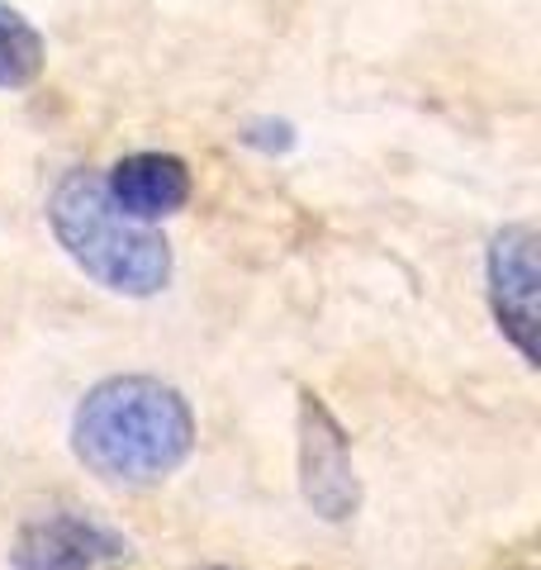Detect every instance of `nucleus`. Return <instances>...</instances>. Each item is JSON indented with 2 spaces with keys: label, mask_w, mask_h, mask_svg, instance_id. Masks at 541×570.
<instances>
[{
  "label": "nucleus",
  "mask_w": 541,
  "mask_h": 570,
  "mask_svg": "<svg viewBox=\"0 0 541 570\" xmlns=\"http://www.w3.org/2000/svg\"><path fill=\"white\" fill-rule=\"evenodd\" d=\"M200 423L171 381L124 371L86 390L71 409V452L110 485H161L195 452Z\"/></svg>",
  "instance_id": "obj_1"
},
{
  "label": "nucleus",
  "mask_w": 541,
  "mask_h": 570,
  "mask_svg": "<svg viewBox=\"0 0 541 570\" xmlns=\"http://www.w3.org/2000/svg\"><path fill=\"white\" fill-rule=\"evenodd\" d=\"M48 228L58 247L110 295L153 299L171 285V243L148 224H134L110 205L105 176L71 167L48 195Z\"/></svg>",
  "instance_id": "obj_2"
},
{
  "label": "nucleus",
  "mask_w": 541,
  "mask_h": 570,
  "mask_svg": "<svg viewBox=\"0 0 541 570\" xmlns=\"http://www.w3.org/2000/svg\"><path fill=\"white\" fill-rule=\"evenodd\" d=\"M295 456L299 494L323 523H347L361 513V475L352 461V438L314 390H299L295 409Z\"/></svg>",
  "instance_id": "obj_3"
},
{
  "label": "nucleus",
  "mask_w": 541,
  "mask_h": 570,
  "mask_svg": "<svg viewBox=\"0 0 541 570\" xmlns=\"http://www.w3.org/2000/svg\"><path fill=\"white\" fill-rule=\"evenodd\" d=\"M537 224L532 219H513L494 228L490 247H484V295H490V314L499 333L518 347V356L528 366H537V333H541V314H537Z\"/></svg>",
  "instance_id": "obj_4"
},
{
  "label": "nucleus",
  "mask_w": 541,
  "mask_h": 570,
  "mask_svg": "<svg viewBox=\"0 0 541 570\" xmlns=\"http://www.w3.org/2000/svg\"><path fill=\"white\" fill-rule=\"evenodd\" d=\"M134 557L124 532L77 509L33 513L10 538L14 570H115Z\"/></svg>",
  "instance_id": "obj_5"
},
{
  "label": "nucleus",
  "mask_w": 541,
  "mask_h": 570,
  "mask_svg": "<svg viewBox=\"0 0 541 570\" xmlns=\"http://www.w3.org/2000/svg\"><path fill=\"white\" fill-rule=\"evenodd\" d=\"M105 195L124 219L153 228L157 219H171L190 205L195 176L176 153H129L105 171Z\"/></svg>",
  "instance_id": "obj_6"
},
{
  "label": "nucleus",
  "mask_w": 541,
  "mask_h": 570,
  "mask_svg": "<svg viewBox=\"0 0 541 570\" xmlns=\"http://www.w3.org/2000/svg\"><path fill=\"white\" fill-rule=\"evenodd\" d=\"M48 43L20 6L0 0V91H29L43 77Z\"/></svg>",
  "instance_id": "obj_7"
},
{
  "label": "nucleus",
  "mask_w": 541,
  "mask_h": 570,
  "mask_svg": "<svg viewBox=\"0 0 541 570\" xmlns=\"http://www.w3.org/2000/svg\"><path fill=\"white\" fill-rule=\"evenodd\" d=\"M243 142H247V148H262V153H285V148H295V124H285V119H252L243 129Z\"/></svg>",
  "instance_id": "obj_8"
},
{
  "label": "nucleus",
  "mask_w": 541,
  "mask_h": 570,
  "mask_svg": "<svg viewBox=\"0 0 541 570\" xmlns=\"http://www.w3.org/2000/svg\"><path fill=\"white\" fill-rule=\"evenodd\" d=\"M200 570H238V566H200Z\"/></svg>",
  "instance_id": "obj_9"
}]
</instances>
